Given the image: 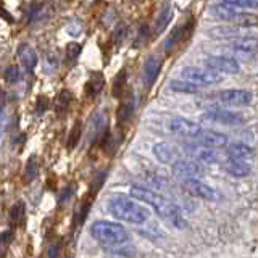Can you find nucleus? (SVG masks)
Returning <instances> with one entry per match:
<instances>
[{"label": "nucleus", "mask_w": 258, "mask_h": 258, "mask_svg": "<svg viewBox=\"0 0 258 258\" xmlns=\"http://www.w3.org/2000/svg\"><path fill=\"white\" fill-rule=\"evenodd\" d=\"M231 50L239 55V56H244V58H250V56H253L256 48H258V40L255 37H250V36H239L237 39L234 37L231 39Z\"/></svg>", "instance_id": "f8f14e48"}, {"label": "nucleus", "mask_w": 258, "mask_h": 258, "mask_svg": "<svg viewBox=\"0 0 258 258\" xmlns=\"http://www.w3.org/2000/svg\"><path fill=\"white\" fill-rule=\"evenodd\" d=\"M169 131L179 137H185V139L194 141L197 136H200L202 131H204V127L199 123H194V121H189L185 118L176 116L169 119Z\"/></svg>", "instance_id": "39448f33"}, {"label": "nucleus", "mask_w": 258, "mask_h": 258, "mask_svg": "<svg viewBox=\"0 0 258 258\" xmlns=\"http://www.w3.org/2000/svg\"><path fill=\"white\" fill-rule=\"evenodd\" d=\"M205 67L216 73H224V75H237L240 73V64L232 56L224 55H212L205 60Z\"/></svg>", "instance_id": "423d86ee"}, {"label": "nucleus", "mask_w": 258, "mask_h": 258, "mask_svg": "<svg viewBox=\"0 0 258 258\" xmlns=\"http://www.w3.org/2000/svg\"><path fill=\"white\" fill-rule=\"evenodd\" d=\"M153 155L165 165H173L176 160H179V150L176 149V145L169 142H158L153 145Z\"/></svg>", "instance_id": "ddd939ff"}, {"label": "nucleus", "mask_w": 258, "mask_h": 258, "mask_svg": "<svg viewBox=\"0 0 258 258\" xmlns=\"http://www.w3.org/2000/svg\"><path fill=\"white\" fill-rule=\"evenodd\" d=\"M5 79H7V83H10V84L18 83V81L21 79L20 68L16 67V64H10V67L5 70Z\"/></svg>", "instance_id": "2f4dec72"}, {"label": "nucleus", "mask_w": 258, "mask_h": 258, "mask_svg": "<svg viewBox=\"0 0 258 258\" xmlns=\"http://www.w3.org/2000/svg\"><path fill=\"white\" fill-rule=\"evenodd\" d=\"M218 99L224 105H231V107H247L253 100V95L245 89H226V91L218 94Z\"/></svg>", "instance_id": "6e6552de"}, {"label": "nucleus", "mask_w": 258, "mask_h": 258, "mask_svg": "<svg viewBox=\"0 0 258 258\" xmlns=\"http://www.w3.org/2000/svg\"><path fill=\"white\" fill-rule=\"evenodd\" d=\"M84 31V21L79 18H71L67 24V32L71 37H78L81 36V32Z\"/></svg>", "instance_id": "c756f323"}, {"label": "nucleus", "mask_w": 258, "mask_h": 258, "mask_svg": "<svg viewBox=\"0 0 258 258\" xmlns=\"http://www.w3.org/2000/svg\"><path fill=\"white\" fill-rule=\"evenodd\" d=\"M171 166H173V174L182 181L204 176V169H202V166L190 160H176Z\"/></svg>", "instance_id": "9b49d317"}, {"label": "nucleus", "mask_w": 258, "mask_h": 258, "mask_svg": "<svg viewBox=\"0 0 258 258\" xmlns=\"http://www.w3.org/2000/svg\"><path fill=\"white\" fill-rule=\"evenodd\" d=\"M184 187L187 189L189 194H192L194 197L207 200V202H216L218 199V192L210 187L208 184H205L200 177H192V179H184Z\"/></svg>", "instance_id": "0eeeda50"}, {"label": "nucleus", "mask_w": 258, "mask_h": 258, "mask_svg": "<svg viewBox=\"0 0 258 258\" xmlns=\"http://www.w3.org/2000/svg\"><path fill=\"white\" fill-rule=\"evenodd\" d=\"M129 194H131V197L141 200L142 204L150 205L161 218H163V220L169 221L174 228L184 229L185 226H187L179 207H177L176 204H173L171 200H168L166 197L160 196V194L153 192L150 189H145V187H131Z\"/></svg>", "instance_id": "f257e3e1"}, {"label": "nucleus", "mask_w": 258, "mask_h": 258, "mask_svg": "<svg viewBox=\"0 0 258 258\" xmlns=\"http://www.w3.org/2000/svg\"><path fill=\"white\" fill-rule=\"evenodd\" d=\"M103 75L102 73H92L86 84V95L87 97H95L103 89Z\"/></svg>", "instance_id": "412c9836"}, {"label": "nucleus", "mask_w": 258, "mask_h": 258, "mask_svg": "<svg viewBox=\"0 0 258 258\" xmlns=\"http://www.w3.org/2000/svg\"><path fill=\"white\" fill-rule=\"evenodd\" d=\"M81 50H83V47H81L78 42H70L67 45V56H68V60H76L78 56L81 55Z\"/></svg>", "instance_id": "c9c22d12"}, {"label": "nucleus", "mask_w": 258, "mask_h": 258, "mask_svg": "<svg viewBox=\"0 0 258 258\" xmlns=\"http://www.w3.org/2000/svg\"><path fill=\"white\" fill-rule=\"evenodd\" d=\"M228 155L229 158H236V160H242V161H248L253 160L255 152L250 145L244 144V142H232L228 145Z\"/></svg>", "instance_id": "dca6fc26"}, {"label": "nucleus", "mask_w": 258, "mask_h": 258, "mask_svg": "<svg viewBox=\"0 0 258 258\" xmlns=\"http://www.w3.org/2000/svg\"><path fill=\"white\" fill-rule=\"evenodd\" d=\"M226 173H229L234 177H245L250 174V165L247 161H242V160H236V158H229V161L226 163Z\"/></svg>", "instance_id": "6ab92c4d"}, {"label": "nucleus", "mask_w": 258, "mask_h": 258, "mask_svg": "<svg viewBox=\"0 0 258 258\" xmlns=\"http://www.w3.org/2000/svg\"><path fill=\"white\" fill-rule=\"evenodd\" d=\"M181 76L184 79L190 81L196 86L199 87H208V86H213V84H218L221 83V76L220 73L216 71H212L208 68H197V67H187L181 71Z\"/></svg>", "instance_id": "20e7f679"}, {"label": "nucleus", "mask_w": 258, "mask_h": 258, "mask_svg": "<svg viewBox=\"0 0 258 258\" xmlns=\"http://www.w3.org/2000/svg\"><path fill=\"white\" fill-rule=\"evenodd\" d=\"M24 218H26V207H24L23 202H16L13 207L10 208V221L13 226H23Z\"/></svg>", "instance_id": "5701e85b"}, {"label": "nucleus", "mask_w": 258, "mask_h": 258, "mask_svg": "<svg viewBox=\"0 0 258 258\" xmlns=\"http://www.w3.org/2000/svg\"><path fill=\"white\" fill-rule=\"evenodd\" d=\"M182 37H184V28H182V26H177L176 29H173V32L168 36L166 42H165V50L169 52L177 42H179V40H181Z\"/></svg>", "instance_id": "c85d7f7f"}, {"label": "nucleus", "mask_w": 258, "mask_h": 258, "mask_svg": "<svg viewBox=\"0 0 258 258\" xmlns=\"http://www.w3.org/2000/svg\"><path fill=\"white\" fill-rule=\"evenodd\" d=\"M133 113H134V99L133 97H127L123 102V105L118 108V121L119 123H124V121H127L133 116Z\"/></svg>", "instance_id": "bb28decb"}, {"label": "nucleus", "mask_w": 258, "mask_h": 258, "mask_svg": "<svg viewBox=\"0 0 258 258\" xmlns=\"http://www.w3.org/2000/svg\"><path fill=\"white\" fill-rule=\"evenodd\" d=\"M47 255L48 256H56V255H58V245H52V248L48 250Z\"/></svg>", "instance_id": "79ce46f5"}, {"label": "nucleus", "mask_w": 258, "mask_h": 258, "mask_svg": "<svg viewBox=\"0 0 258 258\" xmlns=\"http://www.w3.org/2000/svg\"><path fill=\"white\" fill-rule=\"evenodd\" d=\"M91 236L102 245H123L129 240V234L124 226L111 221L92 223Z\"/></svg>", "instance_id": "7ed1b4c3"}, {"label": "nucleus", "mask_w": 258, "mask_h": 258, "mask_svg": "<svg viewBox=\"0 0 258 258\" xmlns=\"http://www.w3.org/2000/svg\"><path fill=\"white\" fill-rule=\"evenodd\" d=\"M213 13L216 18H220L223 21H229V23H234L236 26L240 24V20L242 16H244V12L239 10V7H234V5H229V4H218L213 7Z\"/></svg>", "instance_id": "4468645a"}, {"label": "nucleus", "mask_w": 258, "mask_h": 258, "mask_svg": "<svg viewBox=\"0 0 258 258\" xmlns=\"http://www.w3.org/2000/svg\"><path fill=\"white\" fill-rule=\"evenodd\" d=\"M89 208H91V200L84 202V204L81 205V208L76 212V216H75V223H76V224H83V223H84L86 216H87V213H89Z\"/></svg>", "instance_id": "f704fd0d"}, {"label": "nucleus", "mask_w": 258, "mask_h": 258, "mask_svg": "<svg viewBox=\"0 0 258 258\" xmlns=\"http://www.w3.org/2000/svg\"><path fill=\"white\" fill-rule=\"evenodd\" d=\"M194 141L200 145H205V147H212V149H223L229 144L228 136L216 131H207V129H204L200 136H197Z\"/></svg>", "instance_id": "2eb2a0df"}, {"label": "nucleus", "mask_w": 258, "mask_h": 258, "mask_svg": "<svg viewBox=\"0 0 258 258\" xmlns=\"http://www.w3.org/2000/svg\"><path fill=\"white\" fill-rule=\"evenodd\" d=\"M47 105H48L47 97H39L37 102H36V113L37 115H42V113L47 110Z\"/></svg>", "instance_id": "4c0bfd02"}, {"label": "nucleus", "mask_w": 258, "mask_h": 258, "mask_svg": "<svg viewBox=\"0 0 258 258\" xmlns=\"http://www.w3.org/2000/svg\"><path fill=\"white\" fill-rule=\"evenodd\" d=\"M204 118L212 119L215 123H220L224 126H240L244 124V115L231 110H223V108H212L207 113H204Z\"/></svg>", "instance_id": "1a4fd4ad"}, {"label": "nucleus", "mask_w": 258, "mask_h": 258, "mask_svg": "<svg viewBox=\"0 0 258 258\" xmlns=\"http://www.w3.org/2000/svg\"><path fill=\"white\" fill-rule=\"evenodd\" d=\"M12 239H13L12 231H4V232H0V256L4 255L5 248H7V245L12 242Z\"/></svg>", "instance_id": "e433bc0d"}, {"label": "nucleus", "mask_w": 258, "mask_h": 258, "mask_svg": "<svg viewBox=\"0 0 258 258\" xmlns=\"http://www.w3.org/2000/svg\"><path fill=\"white\" fill-rule=\"evenodd\" d=\"M18 56H20V61L28 73H32L37 64V53L36 50L32 48L29 44H21L18 47Z\"/></svg>", "instance_id": "a211bd4d"}, {"label": "nucleus", "mask_w": 258, "mask_h": 258, "mask_svg": "<svg viewBox=\"0 0 258 258\" xmlns=\"http://www.w3.org/2000/svg\"><path fill=\"white\" fill-rule=\"evenodd\" d=\"M73 192H75V187H73V185H71V187H64L63 189L61 196H60V205H63L64 202L70 200V197L73 196Z\"/></svg>", "instance_id": "58836bf2"}, {"label": "nucleus", "mask_w": 258, "mask_h": 258, "mask_svg": "<svg viewBox=\"0 0 258 258\" xmlns=\"http://www.w3.org/2000/svg\"><path fill=\"white\" fill-rule=\"evenodd\" d=\"M171 18H173V8L169 5H165L163 10L160 12L157 21H155V32H157V34L168 26V23L171 21Z\"/></svg>", "instance_id": "b1692460"}, {"label": "nucleus", "mask_w": 258, "mask_h": 258, "mask_svg": "<svg viewBox=\"0 0 258 258\" xmlns=\"http://www.w3.org/2000/svg\"><path fill=\"white\" fill-rule=\"evenodd\" d=\"M37 173H39V163H37V157L36 155H31L29 160L26 161V166H24V181L26 182H31L34 181L37 177Z\"/></svg>", "instance_id": "393cba45"}, {"label": "nucleus", "mask_w": 258, "mask_h": 258, "mask_svg": "<svg viewBox=\"0 0 258 258\" xmlns=\"http://www.w3.org/2000/svg\"><path fill=\"white\" fill-rule=\"evenodd\" d=\"M221 2L239 8H258V0H221Z\"/></svg>", "instance_id": "72a5a7b5"}, {"label": "nucleus", "mask_w": 258, "mask_h": 258, "mask_svg": "<svg viewBox=\"0 0 258 258\" xmlns=\"http://www.w3.org/2000/svg\"><path fill=\"white\" fill-rule=\"evenodd\" d=\"M4 129H5V113L4 110H0V139L4 136Z\"/></svg>", "instance_id": "ea45409f"}, {"label": "nucleus", "mask_w": 258, "mask_h": 258, "mask_svg": "<svg viewBox=\"0 0 258 258\" xmlns=\"http://www.w3.org/2000/svg\"><path fill=\"white\" fill-rule=\"evenodd\" d=\"M126 32H127V26L124 23H118L116 28L113 29V42L115 44H121L126 37Z\"/></svg>", "instance_id": "473e14b6"}, {"label": "nucleus", "mask_w": 258, "mask_h": 258, "mask_svg": "<svg viewBox=\"0 0 258 258\" xmlns=\"http://www.w3.org/2000/svg\"><path fill=\"white\" fill-rule=\"evenodd\" d=\"M208 36H212L215 39H234L240 36V28H228V26H218L208 31Z\"/></svg>", "instance_id": "4be33fe9"}, {"label": "nucleus", "mask_w": 258, "mask_h": 258, "mask_svg": "<svg viewBox=\"0 0 258 258\" xmlns=\"http://www.w3.org/2000/svg\"><path fill=\"white\" fill-rule=\"evenodd\" d=\"M81 134H83V124H81V121H76V123L73 124L71 131L68 134V139H67V149L68 150H73L79 144Z\"/></svg>", "instance_id": "a878e982"}, {"label": "nucleus", "mask_w": 258, "mask_h": 258, "mask_svg": "<svg viewBox=\"0 0 258 258\" xmlns=\"http://www.w3.org/2000/svg\"><path fill=\"white\" fill-rule=\"evenodd\" d=\"M184 152L187 153L189 157H192L194 160L200 161V163H207V165L216 163L218 157H220L215 149L205 147V145H200V144H185Z\"/></svg>", "instance_id": "9d476101"}, {"label": "nucleus", "mask_w": 258, "mask_h": 258, "mask_svg": "<svg viewBox=\"0 0 258 258\" xmlns=\"http://www.w3.org/2000/svg\"><path fill=\"white\" fill-rule=\"evenodd\" d=\"M160 68H161V61H160L158 56L152 55L145 60V63H144V83L147 87H150L153 83H155V79L158 78Z\"/></svg>", "instance_id": "f3484780"}, {"label": "nucleus", "mask_w": 258, "mask_h": 258, "mask_svg": "<svg viewBox=\"0 0 258 258\" xmlns=\"http://www.w3.org/2000/svg\"><path fill=\"white\" fill-rule=\"evenodd\" d=\"M71 92L68 91V89H63V91L58 94V97H56V100H55V111L56 113H64L68 110L70 107V103H71Z\"/></svg>", "instance_id": "cd10ccee"}, {"label": "nucleus", "mask_w": 258, "mask_h": 258, "mask_svg": "<svg viewBox=\"0 0 258 258\" xmlns=\"http://www.w3.org/2000/svg\"><path fill=\"white\" fill-rule=\"evenodd\" d=\"M0 18H5L8 23H13L15 20H13V16H10V13H8L7 10H4L2 7H0Z\"/></svg>", "instance_id": "a19ab883"}, {"label": "nucleus", "mask_w": 258, "mask_h": 258, "mask_svg": "<svg viewBox=\"0 0 258 258\" xmlns=\"http://www.w3.org/2000/svg\"><path fill=\"white\" fill-rule=\"evenodd\" d=\"M169 89L176 94H199L202 87H199L194 83H190V81L182 78V79L171 81V83H169Z\"/></svg>", "instance_id": "aec40b11"}, {"label": "nucleus", "mask_w": 258, "mask_h": 258, "mask_svg": "<svg viewBox=\"0 0 258 258\" xmlns=\"http://www.w3.org/2000/svg\"><path fill=\"white\" fill-rule=\"evenodd\" d=\"M108 212L119 221L129 224H144L150 218L149 208H145L141 200L126 196H113L108 200Z\"/></svg>", "instance_id": "f03ea898"}, {"label": "nucleus", "mask_w": 258, "mask_h": 258, "mask_svg": "<svg viewBox=\"0 0 258 258\" xmlns=\"http://www.w3.org/2000/svg\"><path fill=\"white\" fill-rule=\"evenodd\" d=\"M124 84H126V73L121 71L119 75L115 78V81H113V95L115 97H119L121 94H123L124 91Z\"/></svg>", "instance_id": "7c9ffc66"}]
</instances>
